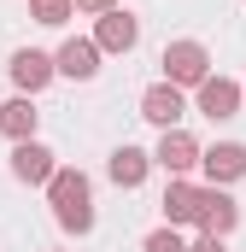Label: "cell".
Returning <instances> with one entry per match:
<instances>
[{"instance_id":"16","label":"cell","mask_w":246,"mask_h":252,"mask_svg":"<svg viewBox=\"0 0 246 252\" xmlns=\"http://www.w3.org/2000/svg\"><path fill=\"white\" fill-rule=\"evenodd\" d=\"M141 252H187V241L170 229V223H164V229H153V235L141 241Z\"/></svg>"},{"instance_id":"17","label":"cell","mask_w":246,"mask_h":252,"mask_svg":"<svg viewBox=\"0 0 246 252\" xmlns=\"http://www.w3.org/2000/svg\"><path fill=\"white\" fill-rule=\"evenodd\" d=\"M76 12H94V18H106V12H118V0H76Z\"/></svg>"},{"instance_id":"1","label":"cell","mask_w":246,"mask_h":252,"mask_svg":"<svg viewBox=\"0 0 246 252\" xmlns=\"http://www.w3.org/2000/svg\"><path fill=\"white\" fill-rule=\"evenodd\" d=\"M47 205H53L59 229H70V235H88V229H94V188H88L82 170L59 164V176L47 182Z\"/></svg>"},{"instance_id":"12","label":"cell","mask_w":246,"mask_h":252,"mask_svg":"<svg viewBox=\"0 0 246 252\" xmlns=\"http://www.w3.org/2000/svg\"><path fill=\"white\" fill-rule=\"evenodd\" d=\"M158 211H164V223H170V229L199 223V188H193L187 176H170V188H164V199H158Z\"/></svg>"},{"instance_id":"18","label":"cell","mask_w":246,"mask_h":252,"mask_svg":"<svg viewBox=\"0 0 246 252\" xmlns=\"http://www.w3.org/2000/svg\"><path fill=\"white\" fill-rule=\"evenodd\" d=\"M187 252H229V247H223V235H199Z\"/></svg>"},{"instance_id":"8","label":"cell","mask_w":246,"mask_h":252,"mask_svg":"<svg viewBox=\"0 0 246 252\" xmlns=\"http://www.w3.org/2000/svg\"><path fill=\"white\" fill-rule=\"evenodd\" d=\"M12 176L30 182V188H47V182L59 176V164H53V153H47L41 141H18V147H12Z\"/></svg>"},{"instance_id":"11","label":"cell","mask_w":246,"mask_h":252,"mask_svg":"<svg viewBox=\"0 0 246 252\" xmlns=\"http://www.w3.org/2000/svg\"><path fill=\"white\" fill-rule=\"evenodd\" d=\"M94 41H100V53H129L135 41H141V18H129V12H106L100 24H94Z\"/></svg>"},{"instance_id":"10","label":"cell","mask_w":246,"mask_h":252,"mask_svg":"<svg viewBox=\"0 0 246 252\" xmlns=\"http://www.w3.org/2000/svg\"><path fill=\"white\" fill-rule=\"evenodd\" d=\"M199 170L217 182V188H229V182H241L246 176V147L241 141H217V147H205V158H199Z\"/></svg>"},{"instance_id":"13","label":"cell","mask_w":246,"mask_h":252,"mask_svg":"<svg viewBox=\"0 0 246 252\" xmlns=\"http://www.w3.org/2000/svg\"><path fill=\"white\" fill-rule=\"evenodd\" d=\"M35 124H41V112L30 106V94H18V100H6L0 106V135L18 147V141H35Z\"/></svg>"},{"instance_id":"4","label":"cell","mask_w":246,"mask_h":252,"mask_svg":"<svg viewBox=\"0 0 246 252\" xmlns=\"http://www.w3.org/2000/svg\"><path fill=\"white\" fill-rule=\"evenodd\" d=\"M141 118L158 124V129H182V118H187L182 88H176V82H153V88L141 94Z\"/></svg>"},{"instance_id":"14","label":"cell","mask_w":246,"mask_h":252,"mask_svg":"<svg viewBox=\"0 0 246 252\" xmlns=\"http://www.w3.org/2000/svg\"><path fill=\"white\" fill-rule=\"evenodd\" d=\"M106 170H112V182H118V188H141V182H147V170H153V153H141V147H118Z\"/></svg>"},{"instance_id":"6","label":"cell","mask_w":246,"mask_h":252,"mask_svg":"<svg viewBox=\"0 0 246 252\" xmlns=\"http://www.w3.org/2000/svg\"><path fill=\"white\" fill-rule=\"evenodd\" d=\"M235 223H241V205L229 199V188H217V182L199 188V229H205V235H223V241H229Z\"/></svg>"},{"instance_id":"15","label":"cell","mask_w":246,"mask_h":252,"mask_svg":"<svg viewBox=\"0 0 246 252\" xmlns=\"http://www.w3.org/2000/svg\"><path fill=\"white\" fill-rule=\"evenodd\" d=\"M70 12H76V0H30V18H35V24H47V30H59Z\"/></svg>"},{"instance_id":"5","label":"cell","mask_w":246,"mask_h":252,"mask_svg":"<svg viewBox=\"0 0 246 252\" xmlns=\"http://www.w3.org/2000/svg\"><path fill=\"white\" fill-rule=\"evenodd\" d=\"M6 70H12V82H18L24 94H41V88L59 76V59H53V53H41V47H18Z\"/></svg>"},{"instance_id":"3","label":"cell","mask_w":246,"mask_h":252,"mask_svg":"<svg viewBox=\"0 0 246 252\" xmlns=\"http://www.w3.org/2000/svg\"><path fill=\"white\" fill-rule=\"evenodd\" d=\"M193 94H199V112H205L211 124H229V118H241V100H246V88H241V82H229V76H205Z\"/></svg>"},{"instance_id":"2","label":"cell","mask_w":246,"mask_h":252,"mask_svg":"<svg viewBox=\"0 0 246 252\" xmlns=\"http://www.w3.org/2000/svg\"><path fill=\"white\" fill-rule=\"evenodd\" d=\"M205 76H211V53H205L199 41H170V47H164V82L199 88Z\"/></svg>"},{"instance_id":"9","label":"cell","mask_w":246,"mask_h":252,"mask_svg":"<svg viewBox=\"0 0 246 252\" xmlns=\"http://www.w3.org/2000/svg\"><path fill=\"white\" fill-rule=\"evenodd\" d=\"M53 59H59V76H70V82H94V70H100V41H94V35H70Z\"/></svg>"},{"instance_id":"7","label":"cell","mask_w":246,"mask_h":252,"mask_svg":"<svg viewBox=\"0 0 246 252\" xmlns=\"http://www.w3.org/2000/svg\"><path fill=\"white\" fill-rule=\"evenodd\" d=\"M199 158H205V147H199L187 129H164V141H158V153H153V164L170 170V176H187Z\"/></svg>"}]
</instances>
